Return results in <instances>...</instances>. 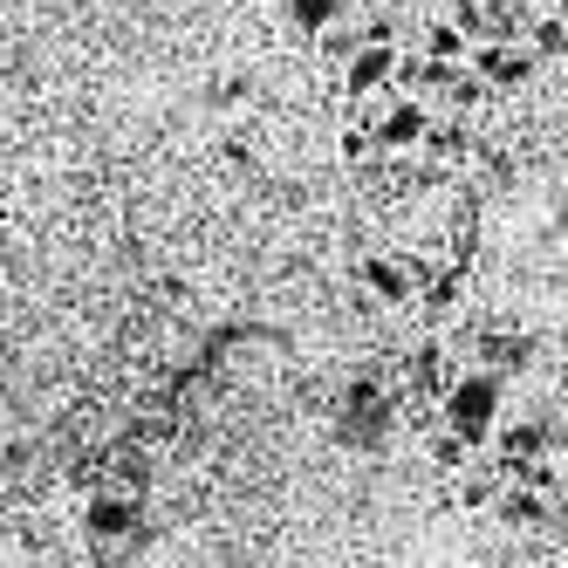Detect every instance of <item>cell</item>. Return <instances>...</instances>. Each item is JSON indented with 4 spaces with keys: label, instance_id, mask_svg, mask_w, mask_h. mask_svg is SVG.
<instances>
[{
    "label": "cell",
    "instance_id": "12",
    "mask_svg": "<svg viewBox=\"0 0 568 568\" xmlns=\"http://www.w3.org/2000/svg\"><path fill=\"white\" fill-rule=\"evenodd\" d=\"M500 520H507V527H548V500L507 479V494H500Z\"/></svg>",
    "mask_w": 568,
    "mask_h": 568
},
{
    "label": "cell",
    "instance_id": "5",
    "mask_svg": "<svg viewBox=\"0 0 568 568\" xmlns=\"http://www.w3.org/2000/svg\"><path fill=\"white\" fill-rule=\"evenodd\" d=\"M138 500L131 494H90L83 500V527H90V535L97 541H124V535H138Z\"/></svg>",
    "mask_w": 568,
    "mask_h": 568
},
{
    "label": "cell",
    "instance_id": "4",
    "mask_svg": "<svg viewBox=\"0 0 568 568\" xmlns=\"http://www.w3.org/2000/svg\"><path fill=\"white\" fill-rule=\"evenodd\" d=\"M473 75H479L486 90H527V83H535V55L486 42V49H473Z\"/></svg>",
    "mask_w": 568,
    "mask_h": 568
},
{
    "label": "cell",
    "instance_id": "3",
    "mask_svg": "<svg viewBox=\"0 0 568 568\" xmlns=\"http://www.w3.org/2000/svg\"><path fill=\"white\" fill-rule=\"evenodd\" d=\"M356 281H363V295L384 302V308H404L418 295V274L404 267V254H363L356 261Z\"/></svg>",
    "mask_w": 568,
    "mask_h": 568
},
{
    "label": "cell",
    "instance_id": "10",
    "mask_svg": "<svg viewBox=\"0 0 568 568\" xmlns=\"http://www.w3.org/2000/svg\"><path fill=\"white\" fill-rule=\"evenodd\" d=\"M459 302H466V274H459V267H438V274L425 281V302H418V308H425L432 322H445V315H459Z\"/></svg>",
    "mask_w": 568,
    "mask_h": 568
},
{
    "label": "cell",
    "instance_id": "9",
    "mask_svg": "<svg viewBox=\"0 0 568 568\" xmlns=\"http://www.w3.org/2000/svg\"><path fill=\"white\" fill-rule=\"evenodd\" d=\"M479 363H486L494 377L527 371V363H535V336H486V343H479Z\"/></svg>",
    "mask_w": 568,
    "mask_h": 568
},
{
    "label": "cell",
    "instance_id": "11",
    "mask_svg": "<svg viewBox=\"0 0 568 568\" xmlns=\"http://www.w3.org/2000/svg\"><path fill=\"white\" fill-rule=\"evenodd\" d=\"M288 28L295 34H329V28H343V0H288Z\"/></svg>",
    "mask_w": 568,
    "mask_h": 568
},
{
    "label": "cell",
    "instance_id": "6",
    "mask_svg": "<svg viewBox=\"0 0 568 568\" xmlns=\"http://www.w3.org/2000/svg\"><path fill=\"white\" fill-rule=\"evenodd\" d=\"M397 62H404L397 49H363V55L343 69V90H349L356 103H371L377 90H397Z\"/></svg>",
    "mask_w": 568,
    "mask_h": 568
},
{
    "label": "cell",
    "instance_id": "1",
    "mask_svg": "<svg viewBox=\"0 0 568 568\" xmlns=\"http://www.w3.org/2000/svg\"><path fill=\"white\" fill-rule=\"evenodd\" d=\"M500 404H507V390H500L494 371H466L453 390H445L438 418H445V432H453V438H466L473 453H479V445H494V432H500Z\"/></svg>",
    "mask_w": 568,
    "mask_h": 568
},
{
    "label": "cell",
    "instance_id": "17",
    "mask_svg": "<svg viewBox=\"0 0 568 568\" xmlns=\"http://www.w3.org/2000/svg\"><path fill=\"white\" fill-rule=\"evenodd\" d=\"M432 459H438L445 473H453V466H466V459H473V445H466V438H453V432H438V445H432Z\"/></svg>",
    "mask_w": 568,
    "mask_h": 568
},
{
    "label": "cell",
    "instance_id": "7",
    "mask_svg": "<svg viewBox=\"0 0 568 568\" xmlns=\"http://www.w3.org/2000/svg\"><path fill=\"white\" fill-rule=\"evenodd\" d=\"M418 55H425V62H445V69H459V62H473V42H466L453 21H425V28H418Z\"/></svg>",
    "mask_w": 568,
    "mask_h": 568
},
{
    "label": "cell",
    "instance_id": "20",
    "mask_svg": "<svg viewBox=\"0 0 568 568\" xmlns=\"http://www.w3.org/2000/svg\"><path fill=\"white\" fill-rule=\"evenodd\" d=\"M561 473H568V459H561Z\"/></svg>",
    "mask_w": 568,
    "mask_h": 568
},
{
    "label": "cell",
    "instance_id": "15",
    "mask_svg": "<svg viewBox=\"0 0 568 568\" xmlns=\"http://www.w3.org/2000/svg\"><path fill=\"white\" fill-rule=\"evenodd\" d=\"M445 21H453L466 42H486V0H453V14H445Z\"/></svg>",
    "mask_w": 568,
    "mask_h": 568
},
{
    "label": "cell",
    "instance_id": "14",
    "mask_svg": "<svg viewBox=\"0 0 568 568\" xmlns=\"http://www.w3.org/2000/svg\"><path fill=\"white\" fill-rule=\"evenodd\" d=\"M425 151H432V158H445V165H459V158H473V131H466V124H432Z\"/></svg>",
    "mask_w": 568,
    "mask_h": 568
},
{
    "label": "cell",
    "instance_id": "13",
    "mask_svg": "<svg viewBox=\"0 0 568 568\" xmlns=\"http://www.w3.org/2000/svg\"><path fill=\"white\" fill-rule=\"evenodd\" d=\"M527 55H568V14H535L527 21Z\"/></svg>",
    "mask_w": 568,
    "mask_h": 568
},
{
    "label": "cell",
    "instance_id": "16",
    "mask_svg": "<svg viewBox=\"0 0 568 568\" xmlns=\"http://www.w3.org/2000/svg\"><path fill=\"white\" fill-rule=\"evenodd\" d=\"M363 28V49H397V21L390 14H371V21H356Z\"/></svg>",
    "mask_w": 568,
    "mask_h": 568
},
{
    "label": "cell",
    "instance_id": "19",
    "mask_svg": "<svg viewBox=\"0 0 568 568\" xmlns=\"http://www.w3.org/2000/svg\"><path fill=\"white\" fill-rule=\"evenodd\" d=\"M561 172H568V151H561Z\"/></svg>",
    "mask_w": 568,
    "mask_h": 568
},
{
    "label": "cell",
    "instance_id": "18",
    "mask_svg": "<svg viewBox=\"0 0 568 568\" xmlns=\"http://www.w3.org/2000/svg\"><path fill=\"white\" fill-rule=\"evenodd\" d=\"M116 486H124V494H138V486H151V459L124 453V459H116Z\"/></svg>",
    "mask_w": 568,
    "mask_h": 568
},
{
    "label": "cell",
    "instance_id": "8",
    "mask_svg": "<svg viewBox=\"0 0 568 568\" xmlns=\"http://www.w3.org/2000/svg\"><path fill=\"white\" fill-rule=\"evenodd\" d=\"M412 384H418V390H438V404H445V390L459 384V377H453V356H445V343H418V356H412Z\"/></svg>",
    "mask_w": 568,
    "mask_h": 568
},
{
    "label": "cell",
    "instance_id": "2",
    "mask_svg": "<svg viewBox=\"0 0 568 568\" xmlns=\"http://www.w3.org/2000/svg\"><path fill=\"white\" fill-rule=\"evenodd\" d=\"M425 138H432V110L418 97H390V110L377 116V151L412 158V151H425Z\"/></svg>",
    "mask_w": 568,
    "mask_h": 568
}]
</instances>
